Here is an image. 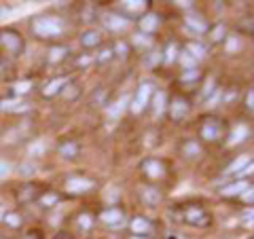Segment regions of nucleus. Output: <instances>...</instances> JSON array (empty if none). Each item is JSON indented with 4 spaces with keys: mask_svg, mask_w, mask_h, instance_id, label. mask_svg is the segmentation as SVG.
Segmentation results:
<instances>
[{
    "mask_svg": "<svg viewBox=\"0 0 254 239\" xmlns=\"http://www.w3.org/2000/svg\"><path fill=\"white\" fill-rule=\"evenodd\" d=\"M62 30H64V24L58 17H40V19H36V24H34V32L42 38L58 36V34H62Z\"/></svg>",
    "mask_w": 254,
    "mask_h": 239,
    "instance_id": "nucleus-1",
    "label": "nucleus"
},
{
    "mask_svg": "<svg viewBox=\"0 0 254 239\" xmlns=\"http://www.w3.org/2000/svg\"><path fill=\"white\" fill-rule=\"evenodd\" d=\"M0 45H2L9 55H19L24 51V40L15 30H2L0 32Z\"/></svg>",
    "mask_w": 254,
    "mask_h": 239,
    "instance_id": "nucleus-2",
    "label": "nucleus"
},
{
    "mask_svg": "<svg viewBox=\"0 0 254 239\" xmlns=\"http://www.w3.org/2000/svg\"><path fill=\"white\" fill-rule=\"evenodd\" d=\"M185 220L189 224H193V227H208V222H210V216L203 212L201 208H189L187 212H185Z\"/></svg>",
    "mask_w": 254,
    "mask_h": 239,
    "instance_id": "nucleus-3",
    "label": "nucleus"
},
{
    "mask_svg": "<svg viewBox=\"0 0 254 239\" xmlns=\"http://www.w3.org/2000/svg\"><path fill=\"white\" fill-rule=\"evenodd\" d=\"M201 136H203V140H208V142H216V140L222 136V125L218 123L216 119H208L201 127Z\"/></svg>",
    "mask_w": 254,
    "mask_h": 239,
    "instance_id": "nucleus-4",
    "label": "nucleus"
},
{
    "mask_svg": "<svg viewBox=\"0 0 254 239\" xmlns=\"http://www.w3.org/2000/svg\"><path fill=\"white\" fill-rule=\"evenodd\" d=\"M151 95H153V87L151 85H142V87H140L138 95H136V102H133V112H140L144 106H148Z\"/></svg>",
    "mask_w": 254,
    "mask_h": 239,
    "instance_id": "nucleus-5",
    "label": "nucleus"
},
{
    "mask_svg": "<svg viewBox=\"0 0 254 239\" xmlns=\"http://www.w3.org/2000/svg\"><path fill=\"white\" fill-rule=\"evenodd\" d=\"M94 188V182L87 180V178H72L68 180V191L70 193H87Z\"/></svg>",
    "mask_w": 254,
    "mask_h": 239,
    "instance_id": "nucleus-6",
    "label": "nucleus"
},
{
    "mask_svg": "<svg viewBox=\"0 0 254 239\" xmlns=\"http://www.w3.org/2000/svg\"><path fill=\"white\" fill-rule=\"evenodd\" d=\"M189 112V102L185 97H176L174 104H172V119L174 121H182Z\"/></svg>",
    "mask_w": 254,
    "mask_h": 239,
    "instance_id": "nucleus-7",
    "label": "nucleus"
},
{
    "mask_svg": "<svg viewBox=\"0 0 254 239\" xmlns=\"http://www.w3.org/2000/svg\"><path fill=\"white\" fill-rule=\"evenodd\" d=\"M100 43H102V36H100V32H97V30H85L81 34V45L85 49H94Z\"/></svg>",
    "mask_w": 254,
    "mask_h": 239,
    "instance_id": "nucleus-8",
    "label": "nucleus"
},
{
    "mask_svg": "<svg viewBox=\"0 0 254 239\" xmlns=\"http://www.w3.org/2000/svg\"><path fill=\"white\" fill-rule=\"evenodd\" d=\"M142 170L151 176V178H161V176H163V165H161L157 159H146L142 163Z\"/></svg>",
    "mask_w": 254,
    "mask_h": 239,
    "instance_id": "nucleus-9",
    "label": "nucleus"
},
{
    "mask_svg": "<svg viewBox=\"0 0 254 239\" xmlns=\"http://www.w3.org/2000/svg\"><path fill=\"white\" fill-rule=\"evenodd\" d=\"M106 28L108 30H112V32H119V30H123V28L129 24L125 17H121V15H117V13H110V15H106Z\"/></svg>",
    "mask_w": 254,
    "mask_h": 239,
    "instance_id": "nucleus-10",
    "label": "nucleus"
},
{
    "mask_svg": "<svg viewBox=\"0 0 254 239\" xmlns=\"http://www.w3.org/2000/svg\"><path fill=\"white\" fill-rule=\"evenodd\" d=\"M102 220L106 224H110V227H121V224H123V214L119 212V209L110 208V209H106V212L102 214Z\"/></svg>",
    "mask_w": 254,
    "mask_h": 239,
    "instance_id": "nucleus-11",
    "label": "nucleus"
},
{
    "mask_svg": "<svg viewBox=\"0 0 254 239\" xmlns=\"http://www.w3.org/2000/svg\"><path fill=\"white\" fill-rule=\"evenodd\" d=\"M68 85V81L66 79H55V81H51L49 85L42 89V95L45 97H53L55 93H60V91H64V87Z\"/></svg>",
    "mask_w": 254,
    "mask_h": 239,
    "instance_id": "nucleus-12",
    "label": "nucleus"
},
{
    "mask_svg": "<svg viewBox=\"0 0 254 239\" xmlns=\"http://www.w3.org/2000/svg\"><path fill=\"white\" fill-rule=\"evenodd\" d=\"M129 227H131L133 233L144 235V233H148V231H151V222H148L146 218H140V216H138V218H133V220H131Z\"/></svg>",
    "mask_w": 254,
    "mask_h": 239,
    "instance_id": "nucleus-13",
    "label": "nucleus"
},
{
    "mask_svg": "<svg viewBox=\"0 0 254 239\" xmlns=\"http://www.w3.org/2000/svg\"><path fill=\"white\" fill-rule=\"evenodd\" d=\"M157 26H159V17L155 15V13H148V15L142 17V22H140V28H142V32H153Z\"/></svg>",
    "mask_w": 254,
    "mask_h": 239,
    "instance_id": "nucleus-14",
    "label": "nucleus"
},
{
    "mask_svg": "<svg viewBox=\"0 0 254 239\" xmlns=\"http://www.w3.org/2000/svg\"><path fill=\"white\" fill-rule=\"evenodd\" d=\"M246 188H248V184H246L244 180H239V182H235V184H229V186H224L221 193H222L224 197H235V195H239L242 191H246Z\"/></svg>",
    "mask_w": 254,
    "mask_h": 239,
    "instance_id": "nucleus-15",
    "label": "nucleus"
},
{
    "mask_svg": "<svg viewBox=\"0 0 254 239\" xmlns=\"http://www.w3.org/2000/svg\"><path fill=\"white\" fill-rule=\"evenodd\" d=\"M142 199L148 203V206H157V203L161 201V193L157 191V188H144V191H142Z\"/></svg>",
    "mask_w": 254,
    "mask_h": 239,
    "instance_id": "nucleus-16",
    "label": "nucleus"
},
{
    "mask_svg": "<svg viewBox=\"0 0 254 239\" xmlns=\"http://www.w3.org/2000/svg\"><path fill=\"white\" fill-rule=\"evenodd\" d=\"M60 152L66 159H72V157H76V152H79V146H76V142H64L60 146Z\"/></svg>",
    "mask_w": 254,
    "mask_h": 239,
    "instance_id": "nucleus-17",
    "label": "nucleus"
},
{
    "mask_svg": "<svg viewBox=\"0 0 254 239\" xmlns=\"http://www.w3.org/2000/svg\"><path fill=\"white\" fill-rule=\"evenodd\" d=\"M148 4H151V2H146V0H129V2H123V6H125V9H127V11H131V13L144 11Z\"/></svg>",
    "mask_w": 254,
    "mask_h": 239,
    "instance_id": "nucleus-18",
    "label": "nucleus"
},
{
    "mask_svg": "<svg viewBox=\"0 0 254 239\" xmlns=\"http://www.w3.org/2000/svg\"><path fill=\"white\" fill-rule=\"evenodd\" d=\"M246 136H248V129H246V125H237V127L233 129V133H231V144L242 142V140H246Z\"/></svg>",
    "mask_w": 254,
    "mask_h": 239,
    "instance_id": "nucleus-19",
    "label": "nucleus"
},
{
    "mask_svg": "<svg viewBox=\"0 0 254 239\" xmlns=\"http://www.w3.org/2000/svg\"><path fill=\"white\" fill-rule=\"evenodd\" d=\"M34 195H36V186L34 184L24 186L21 188V193H19V201H30V199H34Z\"/></svg>",
    "mask_w": 254,
    "mask_h": 239,
    "instance_id": "nucleus-20",
    "label": "nucleus"
},
{
    "mask_svg": "<svg viewBox=\"0 0 254 239\" xmlns=\"http://www.w3.org/2000/svg\"><path fill=\"white\" fill-rule=\"evenodd\" d=\"M2 218H4V222L9 224V227H13V229H17L19 224H21V216H19V214H15V212H9V214H4Z\"/></svg>",
    "mask_w": 254,
    "mask_h": 239,
    "instance_id": "nucleus-21",
    "label": "nucleus"
},
{
    "mask_svg": "<svg viewBox=\"0 0 254 239\" xmlns=\"http://www.w3.org/2000/svg\"><path fill=\"white\" fill-rule=\"evenodd\" d=\"M246 165H250V157H246V154H244V157H239L235 163L229 167V172H231V174H235V172H239V170H242V167H246Z\"/></svg>",
    "mask_w": 254,
    "mask_h": 239,
    "instance_id": "nucleus-22",
    "label": "nucleus"
},
{
    "mask_svg": "<svg viewBox=\"0 0 254 239\" xmlns=\"http://www.w3.org/2000/svg\"><path fill=\"white\" fill-rule=\"evenodd\" d=\"M64 55H66V49H64V47H53L51 53H49V60L55 64V61H62L64 60Z\"/></svg>",
    "mask_w": 254,
    "mask_h": 239,
    "instance_id": "nucleus-23",
    "label": "nucleus"
},
{
    "mask_svg": "<svg viewBox=\"0 0 254 239\" xmlns=\"http://www.w3.org/2000/svg\"><path fill=\"white\" fill-rule=\"evenodd\" d=\"M30 87H32L30 81H21V83H17V85L13 87V91H15L17 95H24V93H28V91H30Z\"/></svg>",
    "mask_w": 254,
    "mask_h": 239,
    "instance_id": "nucleus-24",
    "label": "nucleus"
},
{
    "mask_svg": "<svg viewBox=\"0 0 254 239\" xmlns=\"http://www.w3.org/2000/svg\"><path fill=\"white\" fill-rule=\"evenodd\" d=\"M165 108V93L161 91V93H155V110L161 112Z\"/></svg>",
    "mask_w": 254,
    "mask_h": 239,
    "instance_id": "nucleus-25",
    "label": "nucleus"
},
{
    "mask_svg": "<svg viewBox=\"0 0 254 239\" xmlns=\"http://www.w3.org/2000/svg\"><path fill=\"white\" fill-rule=\"evenodd\" d=\"M190 58H201L203 53H206V49H203L201 45H189V51H187Z\"/></svg>",
    "mask_w": 254,
    "mask_h": 239,
    "instance_id": "nucleus-26",
    "label": "nucleus"
},
{
    "mask_svg": "<svg viewBox=\"0 0 254 239\" xmlns=\"http://www.w3.org/2000/svg\"><path fill=\"white\" fill-rule=\"evenodd\" d=\"M125 97H121V100H119L117 104H115V106H112L110 108V117H119V115H121V112H123V108H125Z\"/></svg>",
    "mask_w": 254,
    "mask_h": 239,
    "instance_id": "nucleus-27",
    "label": "nucleus"
},
{
    "mask_svg": "<svg viewBox=\"0 0 254 239\" xmlns=\"http://www.w3.org/2000/svg\"><path fill=\"white\" fill-rule=\"evenodd\" d=\"M45 152V144L42 142H36V144H32L30 146V157H38V154Z\"/></svg>",
    "mask_w": 254,
    "mask_h": 239,
    "instance_id": "nucleus-28",
    "label": "nucleus"
},
{
    "mask_svg": "<svg viewBox=\"0 0 254 239\" xmlns=\"http://www.w3.org/2000/svg\"><path fill=\"white\" fill-rule=\"evenodd\" d=\"M185 154H189V157H195V154H199V146H197L195 142H189L185 146Z\"/></svg>",
    "mask_w": 254,
    "mask_h": 239,
    "instance_id": "nucleus-29",
    "label": "nucleus"
},
{
    "mask_svg": "<svg viewBox=\"0 0 254 239\" xmlns=\"http://www.w3.org/2000/svg\"><path fill=\"white\" fill-rule=\"evenodd\" d=\"M224 38V26H216L212 30V40H222Z\"/></svg>",
    "mask_w": 254,
    "mask_h": 239,
    "instance_id": "nucleus-30",
    "label": "nucleus"
},
{
    "mask_svg": "<svg viewBox=\"0 0 254 239\" xmlns=\"http://www.w3.org/2000/svg\"><path fill=\"white\" fill-rule=\"evenodd\" d=\"M91 222H94V220H91V216H89V214H81V216H79V224H81L83 229H89V227H91Z\"/></svg>",
    "mask_w": 254,
    "mask_h": 239,
    "instance_id": "nucleus-31",
    "label": "nucleus"
},
{
    "mask_svg": "<svg viewBox=\"0 0 254 239\" xmlns=\"http://www.w3.org/2000/svg\"><path fill=\"white\" fill-rule=\"evenodd\" d=\"M180 61H182L185 66H189V70H190V66L195 68V58H190L189 53H182V55H180Z\"/></svg>",
    "mask_w": 254,
    "mask_h": 239,
    "instance_id": "nucleus-32",
    "label": "nucleus"
},
{
    "mask_svg": "<svg viewBox=\"0 0 254 239\" xmlns=\"http://www.w3.org/2000/svg\"><path fill=\"white\" fill-rule=\"evenodd\" d=\"M189 26H190V28H195L197 32H203V30H206V24H201L199 19H197V22H195L193 17H189Z\"/></svg>",
    "mask_w": 254,
    "mask_h": 239,
    "instance_id": "nucleus-33",
    "label": "nucleus"
},
{
    "mask_svg": "<svg viewBox=\"0 0 254 239\" xmlns=\"http://www.w3.org/2000/svg\"><path fill=\"white\" fill-rule=\"evenodd\" d=\"M195 79H199V72H197L195 68H190V70H187V74L182 76V81H195Z\"/></svg>",
    "mask_w": 254,
    "mask_h": 239,
    "instance_id": "nucleus-34",
    "label": "nucleus"
},
{
    "mask_svg": "<svg viewBox=\"0 0 254 239\" xmlns=\"http://www.w3.org/2000/svg\"><path fill=\"white\" fill-rule=\"evenodd\" d=\"M11 172V165L9 163H4V161H0V178H4L6 174Z\"/></svg>",
    "mask_w": 254,
    "mask_h": 239,
    "instance_id": "nucleus-35",
    "label": "nucleus"
},
{
    "mask_svg": "<svg viewBox=\"0 0 254 239\" xmlns=\"http://www.w3.org/2000/svg\"><path fill=\"white\" fill-rule=\"evenodd\" d=\"M174 58H176V47L169 45V47H167V53H165V61H172Z\"/></svg>",
    "mask_w": 254,
    "mask_h": 239,
    "instance_id": "nucleus-36",
    "label": "nucleus"
},
{
    "mask_svg": "<svg viewBox=\"0 0 254 239\" xmlns=\"http://www.w3.org/2000/svg\"><path fill=\"white\" fill-rule=\"evenodd\" d=\"M55 201H58V197L55 195H45L42 197V203H47V206H51V203H55Z\"/></svg>",
    "mask_w": 254,
    "mask_h": 239,
    "instance_id": "nucleus-37",
    "label": "nucleus"
},
{
    "mask_svg": "<svg viewBox=\"0 0 254 239\" xmlns=\"http://www.w3.org/2000/svg\"><path fill=\"white\" fill-rule=\"evenodd\" d=\"M227 49H229V51H237V49H239V40L233 38L231 43H227Z\"/></svg>",
    "mask_w": 254,
    "mask_h": 239,
    "instance_id": "nucleus-38",
    "label": "nucleus"
},
{
    "mask_svg": "<svg viewBox=\"0 0 254 239\" xmlns=\"http://www.w3.org/2000/svg\"><path fill=\"white\" fill-rule=\"evenodd\" d=\"M252 197H254V195H252V188L248 186V188H246V193L242 195V199H244V201H248V203H252Z\"/></svg>",
    "mask_w": 254,
    "mask_h": 239,
    "instance_id": "nucleus-39",
    "label": "nucleus"
},
{
    "mask_svg": "<svg viewBox=\"0 0 254 239\" xmlns=\"http://www.w3.org/2000/svg\"><path fill=\"white\" fill-rule=\"evenodd\" d=\"M108 58H112V51H110V49H106V51H102L100 58H97V61H106Z\"/></svg>",
    "mask_w": 254,
    "mask_h": 239,
    "instance_id": "nucleus-40",
    "label": "nucleus"
},
{
    "mask_svg": "<svg viewBox=\"0 0 254 239\" xmlns=\"http://www.w3.org/2000/svg\"><path fill=\"white\" fill-rule=\"evenodd\" d=\"M246 102H248V110H252L254 108V91H248V100Z\"/></svg>",
    "mask_w": 254,
    "mask_h": 239,
    "instance_id": "nucleus-41",
    "label": "nucleus"
},
{
    "mask_svg": "<svg viewBox=\"0 0 254 239\" xmlns=\"http://www.w3.org/2000/svg\"><path fill=\"white\" fill-rule=\"evenodd\" d=\"M53 239H72V235H70V233H66V231H60V233L55 235Z\"/></svg>",
    "mask_w": 254,
    "mask_h": 239,
    "instance_id": "nucleus-42",
    "label": "nucleus"
},
{
    "mask_svg": "<svg viewBox=\"0 0 254 239\" xmlns=\"http://www.w3.org/2000/svg\"><path fill=\"white\" fill-rule=\"evenodd\" d=\"M21 172H24V174H30V172H34V167H32V165H24V167H21Z\"/></svg>",
    "mask_w": 254,
    "mask_h": 239,
    "instance_id": "nucleus-43",
    "label": "nucleus"
},
{
    "mask_svg": "<svg viewBox=\"0 0 254 239\" xmlns=\"http://www.w3.org/2000/svg\"><path fill=\"white\" fill-rule=\"evenodd\" d=\"M28 239H42V235L40 233H30V235H28Z\"/></svg>",
    "mask_w": 254,
    "mask_h": 239,
    "instance_id": "nucleus-44",
    "label": "nucleus"
},
{
    "mask_svg": "<svg viewBox=\"0 0 254 239\" xmlns=\"http://www.w3.org/2000/svg\"><path fill=\"white\" fill-rule=\"evenodd\" d=\"M0 220H2V209H0Z\"/></svg>",
    "mask_w": 254,
    "mask_h": 239,
    "instance_id": "nucleus-45",
    "label": "nucleus"
},
{
    "mask_svg": "<svg viewBox=\"0 0 254 239\" xmlns=\"http://www.w3.org/2000/svg\"><path fill=\"white\" fill-rule=\"evenodd\" d=\"M133 239H144V237H133Z\"/></svg>",
    "mask_w": 254,
    "mask_h": 239,
    "instance_id": "nucleus-46",
    "label": "nucleus"
}]
</instances>
